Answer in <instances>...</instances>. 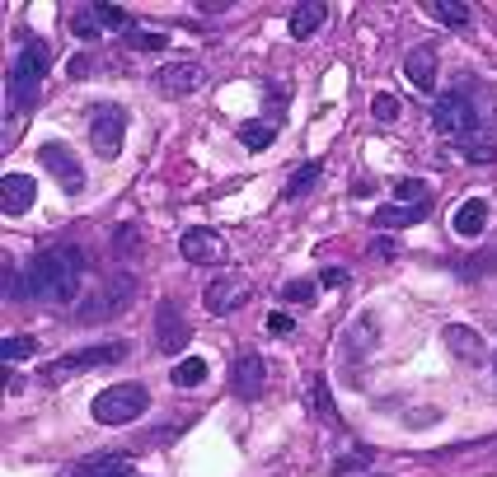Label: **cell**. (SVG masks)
I'll return each mask as SVG.
<instances>
[{"instance_id": "cell-1", "label": "cell", "mask_w": 497, "mask_h": 477, "mask_svg": "<svg viewBox=\"0 0 497 477\" xmlns=\"http://www.w3.org/2000/svg\"><path fill=\"white\" fill-rule=\"evenodd\" d=\"M24 281H29V300L71 304V300H80V286H85V253L75 243L43 248L29 262V272H24Z\"/></svg>"}, {"instance_id": "cell-23", "label": "cell", "mask_w": 497, "mask_h": 477, "mask_svg": "<svg viewBox=\"0 0 497 477\" xmlns=\"http://www.w3.org/2000/svg\"><path fill=\"white\" fill-rule=\"evenodd\" d=\"M395 202H404L413 211H432V192H427L423 178H399L395 183Z\"/></svg>"}, {"instance_id": "cell-31", "label": "cell", "mask_w": 497, "mask_h": 477, "mask_svg": "<svg viewBox=\"0 0 497 477\" xmlns=\"http://www.w3.org/2000/svg\"><path fill=\"white\" fill-rule=\"evenodd\" d=\"M371 112H375V122H395V118H399V99H395V94H375Z\"/></svg>"}, {"instance_id": "cell-20", "label": "cell", "mask_w": 497, "mask_h": 477, "mask_svg": "<svg viewBox=\"0 0 497 477\" xmlns=\"http://www.w3.org/2000/svg\"><path fill=\"white\" fill-rule=\"evenodd\" d=\"M483 224H488V202H460V211H455V220H451V230L460 234V239H479L483 234Z\"/></svg>"}, {"instance_id": "cell-25", "label": "cell", "mask_w": 497, "mask_h": 477, "mask_svg": "<svg viewBox=\"0 0 497 477\" xmlns=\"http://www.w3.org/2000/svg\"><path fill=\"white\" fill-rule=\"evenodd\" d=\"M423 10H427L436 24H446V28H464V24H469V14H474L469 5H455V0H427Z\"/></svg>"}, {"instance_id": "cell-19", "label": "cell", "mask_w": 497, "mask_h": 477, "mask_svg": "<svg viewBox=\"0 0 497 477\" xmlns=\"http://www.w3.org/2000/svg\"><path fill=\"white\" fill-rule=\"evenodd\" d=\"M441 337H446V347H451L455 356H464L469 365L483 360V337H479L474 328H464V323H446V332H441Z\"/></svg>"}, {"instance_id": "cell-11", "label": "cell", "mask_w": 497, "mask_h": 477, "mask_svg": "<svg viewBox=\"0 0 497 477\" xmlns=\"http://www.w3.org/2000/svg\"><path fill=\"white\" fill-rule=\"evenodd\" d=\"M38 159L47 164V174L62 183V192H71V196H75V192H85V168L75 164V155L62 146V140H47V146L38 150Z\"/></svg>"}, {"instance_id": "cell-32", "label": "cell", "mask_w": 497, "mask_h": 477, "mask_svg": "<svg viewBox=\"0 0 497 477\" xmlns=\"http://www.w3.org/2000/svg\"><path fill=\"white\" fill-rule=\"evenodd\" d=\"M136 52H164V43H170V38H164V33H132L127 38Z\"/></svg>"}, {"instance_id": "cell-16", "label": "cell", "mask_w": 497, "mask_h": 477, "mask_svg": "<svg viewBox=\"0 0 497 477\" xmlns=\"http://www.w3.org/2000/svg\"><path fill=\"white\" fill-rule=\"evenodd\" d=\"M404 75H408V84L413 90H423V94H432L436 90V47H413L408 52V62H404Z\"/></svg>"}, {"instance_id": "cell-10", "label": "cell", "mask_w": 497, "mask_h": 477, "mask_svg": "<svg viewBox=\"0 0 497 477\" xmlns=\"http://www.w3.org/2000/svg\"><path fill=\"white\" fill-rule=\"evenodd\" d=\"M179 253L198 267H216V262H226V239H220L216 230H207V224H192V230H183V239H179Z\"/></svg>"}, {"instance_id": "cell-29", "label": "cell", "mask_w": 497, "mask_h": 477, "mask_svg": "<svg viewBox=\"0 0 497 477\" xmlns=\"http://www.w3.org/2000/svg\"><path fill=\"white\" fill-rule=\"evenodd\" d=\"M483 272H497V253H492V248L479 253V258H469V262H460V276H464V281H479Z\"/></svg>"}, {"instance_id": "cell-12", "label": "cell", "mask_w": 497, "mask_h": 477, "mask_svg": "<svg viewBox=\"0 0 497 477\" xmlns=\"http://www.w3.org/2000/svg\"><path fill=\"white\" fill-rule=\"evenodd\" d=\"M263 384H268V360H263L258 351L235 356V365H230V388H235V398L254 403L258 393H263Z\"/></svg>"}, {"instance_id": "cell-33", "label": "cell", "mask_w": 497, "mask_h": 477, "mask_svg": "<svg viewBox=\"0 0 497 477\" xmlns=\"http://www.w3.org/2000/svg\"><path fill=\"white\" fill-rule=\"evenodd\" d=\"M282 295H287V300H315V286H310V281H287Z\"/></svg>"}, {"instance_id": "cell-30", "label": "cell", "mask_w": 497, "mask_h": 477, "mask_svg": "<svg viewBox=\"0 0 497 477\" xmlns=\"http://www.w3.org/2000/svg\"><path fill=\"white\" fill-rule=\"evenodd\" d=\"M99 10V24L103 28H122V33H132V14L122 5H94Z\"/></svg>"}, {"instance_id": "cell-4", "label": "cell", "mask_w": 497, "mask_h": 477, "mask_svg": "<svg viewBox=\"0 0 497 477\" xmlns=\"http://www.w3.org/2000/svg\"><path fill=\"white\" fill-rule=\"evenodd\" d=\"M127 351H132L127 342H103V347L71 351V356H62V360L43 365V384H62V379H71V375H85V370H99V365H113V360H122Z\"/></svg>"}, {"instance_id": "cell-17", "label": "cell", "mask_w": 497, "mask_h": 477, "mask_svg": "<svg viewBox=\"0 0 497 477\" xmlns=\"http://www.w3.org/2000/svg\"><path fill=\"white\" fill-rule=\"evenodd\" d=\"M71 477H136V463L127 454H94V459L80 463Z\"/></svg>"}, {"instance_id": "cell-2", "label": "cell", "mask_w": 497, "mask_h": 477, "mask_svg": "<svg viewBox=\"0 0 497 477\" xmlns=\"http://www.w3.org/2000/svg\"><path fill=\"white\" fill-rule=\"evenodd\" d=\"M146 407H151L146 384H113V388L99 393L90 412H94L99 426H132L136 416H146Z\"/></svg>"}, {"instance_id": "cell-35", "label": "cell", "mask_w": 497, "mask_h": 477, "mask_svg": "<svg viewBox=\"0 0 497 477\" xmlns=\"http://www.w3.org/2000/svg\"><path fill=\"white\" fill-rule=\"evenodd\" d=\"M268 332H278V337H287V332H291V319H287V314H272V319H268Z\"/></svg>"}, {"instance_id": "cell-14", "label": "cell", "mask_w": 497, "mask_h": 477, "mask_svg": "<svg viewBox=\"0 0 497 477\" xmlns=\"http://www.w3.org/2000/svg\"><path fill=\"white\" fill-rule=\"evenodd\" d=\"M34 196H38V183L29 174H5L0 178V211L5 215H24L34 206Z\"/></svg>"}, {"instance_id": "cell-24", "label": "cell", "mask_w": 497, "mask_h": 477, "mask_svg": "<svg viewBox=\"0 0 497 477\" xmlns=\"http://www.w3.org/2000/svg\"><path fill=\"white\" fill-rule=\"evenodd\" d=\"M427 211H413V206H380V211H371V224L375 230H404V224H413V220H423Z\"/></svg>"}, {"instance_id": "cell-36", "label": "cell", "mask_w": 497, "mask_h": 477, "mask_svg": "<svg viewBox=\"0 0 497 477\" xmlns=\"http://www.w3.org/2000/svg\"><path fill=\"white\" fill-rule=\"evenodd\" d=\"M343 281H347L343 267H328V272H324V286H343Z\"/></svg>"}, {"instance_id": "cell-26", "label": "cell", "mask_w": 497, "mask_h": 477, "mask_svg": "<svg viewBox=\"0 0 497 477\" xmlns=\"http://www.w3.org/2000/svg\"><path fill=\"white\" fill-rule=\"evenodd\" d=\"M202 379H207V360H202V356H188V360L174 365V384H179V388H198Z\"/></svg>"}, {"instance_id": "cell-28", "label": "cell", "mask_w": 497, "mask_h": 477, "mask_svg": "<svg viewBox=\"0 0 497 477\" xmlns=\"http://www.w3.org/2000/svg\"><path fill=\"white\" fill-rule=\"evenodd\" d=\"M99 28H103V24H99V10H94V5H85V10L71 14V33H75V38H94Z\"/></svg>"}, {"instance_id": "cell-7", "label": "cell", "mask_w": 497, "mask_h": 477, "mask_svg": "<svg viewBox=\"0 0 497 477\" xmlns=\"http://www.w3.org/2000/svg\"><path fill=\"white\" fill-rule=\"evenodd\" d=\"M122 136H127V112L118 103H94V112H90V146L103 159H113L122 150Z\"/></svg>"}, {"instance_id": "cell-8", "label": "cell", "mask_w": 497, "mask_h": 477, "mask_svg": "<svg viewBox=\"0 0 497 477\" xmlns=\"http://www.w3.org/2000/svg\"><path fill=\"white\" fill-rule=\"evenodd\" d=\"M151 337H155V351H160V356H179V351H188L192 328H188V319L179 314V304H174V300H164V304L155 309V328H151Z\"/></svg>"}, {"instance_id": "cell-5", "label": "cell", "mask_w": 497, "mask_h": 477, "mask_svg": "<svg viewBox=\"0 0 497 477\" xmlns=\"http://www.w3.org/2000/svg\"><path fill=\"white\" fill-rule=\"evenodd\" d=\"M432 127L441 136H474L479 131V112H474V99H469L460 84L451 94H441L436 108H432Z\"/></svg>"}, {"instance_id": "cell-13", "label": "cell", "mask_w": 497, "mask_h": 477, "mask_svg": "<svg viewBox=\"0 0 497 477\" xmlns=\"http://www.w3.org/2000/svg\"><path fill=\"white\" fill-rule=\"evenodd\" d=\"M248 281H239V276H216V281H207V291H202V304H207V314H235L239 304H248Z\"/></svg>"}, {"instance_id": "cell-22", "label": "cell", "mask_w": 497, "mask_h": 477, "mask_svg": "<svg viewBox=\"0 0 497 477\" xmlns=\"http://www.w3.org/2000/svg\"><path fill=\"white\" fill-rule=\"evenodd\" d=\"M235 136L244 140V150H254V155H258V150H268V146H272L278 127H268V122H258V118H248V122H239V127H235Z\"/></svg>"}, {"instance_id": "cell-3", "label": "cell", "mask_w": 497, "mask_h": 477, "mask_svg": "<svg viewBox=\"0 0 497 477\" xmlns=\"http://www.w3.org/2000/svg\"><path fill=\"white\" fill-rule=\"evenodd\" d=\"M47 66H52V47H47L43 38H29V43L19 47V56H15V71H10L15 103H29V99H34V90L43 84Z\"/></svg>"}, {"instance_id": "cell-34", "label": "cell", "mask_w": 497, "mask_h": 477, "mask_svg": "<svg viewBox=\"0 0 497 477\" xmlns=\"http://www.w3.org/2000/svg\"><path fill=\"white\" fill-rule=\"evenodd\" d=\"M362 468H366V454H352V459L343 454V459L334 463V472H362Z\"/></svg>"}, {"instance_id": "cell-15", "label": "cell", "mask_w": 497, "mask_h": 477, "mask_svg": "<svg viewBox=\"0 0 497 477\" xmlns=\"http://www.w3.org/2000/svg\"><path fill=\"white\" fill-rule=\"evenodd\" d=\"M375 342H380V323L371 314H362V319L343 332V360H366L375 351Z\"/></svg>"}, {"instance_id": "cell-27", "label": "cell", "mask_w": 497, "mask_h": 477, "mask_svg": "<svg viewBox=\"0 0 497 477\" xmlns=\"http://www.w3.org/2000/svg\"><path fill=\"white\" fill-rule=\"evenodd\" d=\"M38 351V342H34V337H5V342H0V356H5V365H19V360H29Z\"/></svg>"}, {"instance_id": "cell-6", "label": "cell", "mask_w": 497, "mask_h": 477, "mask_svg": "<svg viewBox=\"0 0 497 477\" xmlns=\"http://www.w3.org/2000/svg\"><path fill=\"white\" fill-rule=\"evenodd\" d=\"M132 300H136V276L132 272H113V276L103 281V291L85 300L80 319H113V314H122Z\"/></svg>"}, {"instance_id": "cell-18", "label": "cell", "mask_w": 497, "mask_h": 477, "mask_svg": "<svg viewBox=\"0 0 497 477\" xmlns=\"http://www.w3.org/2000/svg\"><path fill=\"white\" fill-rule=\"evenodd\" d=\"M324 19H328V5H324V0H306V5L291 10L287 28H291V38H310V33H319V28H324Z\"/></svg>"}, {"instance_id": "cell-9", "label": "cell", "mask_w": 497, "mask_h": 477, "mask_svg": "<svg viewBox=\"0 0 497 477\" xmlns=\"http://www.w3.org/2000/svg\"><path fill=\"white\" fill-rule=\"evenodd\" d=\"M155 94H170V99H183V94H198L202 84H207V71L198 62H170V66H160L155 71Z\"/></svg>"}, {"instance_id": "cell-21", "label": "cell", "mask_w": 497, "mask_h": 477, "mask_svg": "<svg viewBox=\"0 0 497 477\" xmlns=\"http://www.w3.org/2000/svg\"><path fill=\"white\" fill-rule=\"evenodd\" d=\"M319 174H324V164L319 159H310V164H300L296 174H291V183L282 187V202H296V196H306L315 183H319Z\"/></svg>"}]
</instances>
